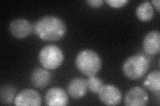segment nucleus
I'll list each match as a JSON object with an SVG mask.
<instances>
[{"mask_svg":"<svg viewBox=\"0 0 160 106\" xmlns=\"http://www.w3.org/2000/svg\"><path fill=\"white\" fill-rule=\"evenodd\" d=\"M33 32L45 41H57L66 36L67 27L62 19L46 16L38 19L33 25Z\"/></svg>","mask_w":160,"mask_h":106,"instance_id":"f257e3e1","label":"nucleus"},{"mask_svg":"<svg viewBox=\"0 0 160 106\" xmlns=\"http://www.w3.org/2000/svg\"><path fill=\"white\" fill-rule=\"evenodd\" d=\"M102 65L101 57L92 50H83L76 58V67L78 70L88 77L96 76L101 69Z\"/></svg>","mask_w":160,"mask_h":106,"instance_id":"f03ea898","label":"nucleus"},{"mask_svg":"<svg viewBox=\"0 0 160 106\" xmlns=\"http://www.w3.org/2000/svg\"><path fill=\"white\" fill-rule=\"evenodd\" d=\"M149 59L142 54H137L128 58L123 62L122 70L126 77L137 80L144 76L149 68Z\"/></svg>","mask_w":160,"mask_h":106,"instance_id":"7ed1b4c3","label":"nucleus"},{"mask_svg":"<svg viewBox=\"0 0 160 106\" xmlns=\"http://www.w3.org/2000/svg\"><path fill=\"white\" fill-rule=\"evenodd\" d=\"M39 63L43 68L52 70L58 68L64 60L62 50L54 44H48L40 50L38 55Z\"/></svg>","mask_w":160,"mask_h":106,"instance_id":"20e7f679","label":"nucleus"},{"mask_svg":"<svg viewBox=\"0 0 160 106\" xmlns=\"http://www.w3.org/2000/svg\"><path fill=\"white\" fill-rule=\"evenodd\" d=\"M101 102L106 105H116L121 102L122 95L118 88L112 84L103 85L98 93Z\"/></svg>","mask_w":160,"mask_h":106,"instance_id":"39448f33","label":"nucleus"},{"mask_svg":"<svg viewBox=\"0 0 160 106\" xmlns=\"http://www.w3.org/2000/svg\"><path fill=\"white\" fill-rule=\"evenodd\" d=\"M9 29L13 37L22 39L31 35L33 32V25L27 19L18 18L13 19L9 23Z\"/></svg>","mask_w":160,"mask_h":106,"instance_id":"423d86ee","label":"nucleus"},{"mask_svg":"<svg viewBox=\"0 0 160 106\" xmlns=\"http://www.w3.org/2000/svg\"><path fill=\"white\" fill-rule=\"evenodd\" d=\"M149 100L146 91L143 88L136 86L130 88L125 95V105L128 106H145Z\"/></svg>","mask_w":160,"mask_h":106,"instance_id":"0eeeda50","label":"nucleus"},{"mask_svg":"<svg viewBox=\"0 0 160 106\" xmlns=\"http://www.w3.org/2000/svg\"><path fill=\"white\" fill-rule=\"evenodd\" d=\"M14 104L18 106H39L42 105V98L37 91L25 89L16 95Z\"/></svg>","mask_w":160,"mask_h":106,"instance_id":"6e6552de","label":"nucleus"},{"mask_svg":"<svg viewBox=\"0 0 160 106\" xmlns=\"http://www.w3.org/2000/svg\"><path fill=\"white\" fill-rule=\"evenodd\" d=\"M45 102L49 106H65L69 103L67 93L63 89L53 87L49 89L45 95Z\"/></svg>","mask_w":160,"mask_h":106,"instance_id":"1a4fd4ad","label":"nucleus"},{"mask_svg":"<svg viewBox=\"0 0 160 106\" xmlns=\"http://www.w3.org/2000/svg\"><path fill=\"white\" fill-rule=\"evenodd\" d=\"M143 48L149 55L158 54L160 51V33L157 30L148 32L143 40Z\"/></svg>","mask_w":160,"mask_h":106,"instance_id":"9d476101","label":"nucleus"},{"mask_svg":"<svg viewBox=\"0 0 160 106\" xmlns=\"http://www.w3.org/2000/svg\"><path fill=\"white\" fill-rule=\"evenodd\" d=\"M67 88L69 95L72 98H82L87 92V80L81 77L73 78L69 82Z\"/></svg>","mask_w":160,"mask_h":106,"instance_id":"9b49d317","label":"nucleus"},{"mask_svg":"<svg viewBox=\"0 0 160 106\" xmlns=\"http://www.w3.org/2000/svg\"><path fill=\"white\" fill-rule=\"evenodd\" d=\"M52 76L48 70L42 68H35L30 75V80L36 88H43L51 82Z\"/></svg>","mask_w":160,"mask_h":106,"instance_id":"f8f14e48","label":"nucleus"},{"mask_svg":"<svg viewBox=\"0 0 160 106\" xmlns=\"http://www.w3.org/2000/svg\"><path fill=\"white\" fill-rule=\"evenodd\" d=\"M143 85L150 92L157 94L159 98L160 92V72L159 70H153L150 72L144 80Z\"/></svg>","mask_w":160,"mask_h":106,"instance_id":"ddd939ff","label":"nucleus"},{"mask_svg":"<svg viewBox=\"0 0 160 106\" xmlns=\"http://www.w3.org/2000/svg\"><path fill=\"white\" fill-rule=\"evenodd\" d=\"M136 14L137 17L140 21L143 22H148L151 21L153 17V7L151 3L149 2H145L139 4L136 10Z\"/></svg>","mask_w":160,"mask_h":106,"instance_id":"4468645a","label":"nucleus"},{"mask_svg":"<svg viewBox=\"0 0 160 106\" xmlns=\"http://www.w3.org/2000/svg\"><path fill=\"white\" fill-rule=\"evenodd\" d=\"M17 90L12 85H5L1 89V102L3 104H10L14 102Z\"/></svg>","mask_w":160,"mask_h":106,"instance_id":"2eb2a0df","label":"nucleus"},{"mask_svg":"<svg viewBox=\"0 0 160 106\" xmlns=\"http://www.w3.org/2000/svg\"><path fill=\"white\" fill-rule=\"evenodd\" d=\"M103 85L102 80L96 76H89L87 80L88 89L93 94H98Z\"/></svg>","mask_w":160,"mask_h":106,"instance_id":"dca6fc26","label":"nucleus"},{"mask_svg":"<svg viewBox=\"0 0 160 106\" xmlns=\"http://www.w3.org/2000/svg\"><path fill=\"white\" fill-rule=\"evenodd\" d=\"M110 7L113 8H121L128 3V0H107L106 2Z\"/></svg>","mask_w":160,"mask_h":106,"instance_id":"f3484780","label":"nucleus"},{"mask_svg":"<svg viewBox=\"0 0 160 106\" xmlns=\"http://www.w3.org/2000/svg\"><path fill=\"white\" fill-rule=\"evenodd\" d=\"M103 0H88L87 1V3L89 6L95 8L101 7L103 4Z\"/></svg>","mask_w":160,"mask_h":106,"instance_id":"a211bd4d","label":"nucleus"},{"mask_svg":"<svg viewBox=\"0 0 160 106\" xmlns=\"http://www.w3.org/2000/svg\"><path fill=\"white\" fill-rule=\"evenodd\" d=\"M152 3H153V5L154 6L155 8L156 9L157 11L158 12H159V0H153Z\"/></svg>","mask_w":160,"mask_h":106,"instance_id":"6ab92c4d","label":"nucleus"}]
</instances>
